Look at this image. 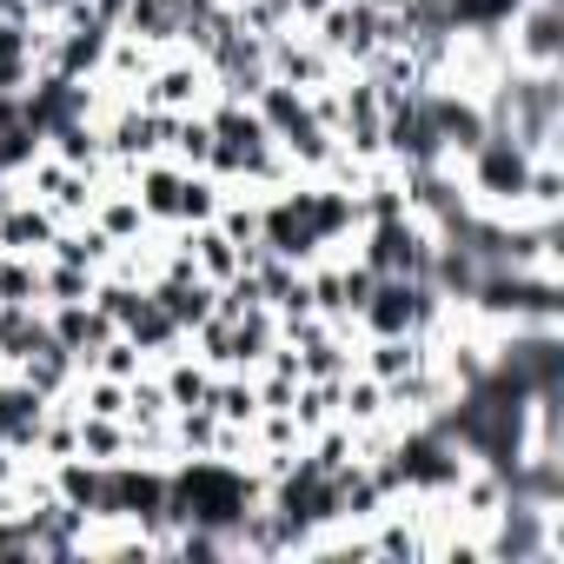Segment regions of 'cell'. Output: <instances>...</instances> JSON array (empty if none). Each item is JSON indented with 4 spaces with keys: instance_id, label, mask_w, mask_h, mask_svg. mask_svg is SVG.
<instances>
[{
    "instance_id": "ffe728a7",
    "label": "cell",
    "mask_w": 564,
    "mask_h": 564,
    "mask_svg": "<svg viewBox=\"0 0 564 564\" xmlns=\"http://www.w3.org/2000/svg\"><path fill=\"white\" fill-rule=\"evenodd\" d=\"M47 306L41 300V259H28V252H0V306Z\"/></svg>"
},
{
    "instance_id": "8992f818",
    "label": "cell",
    "mask_w": 564,
    "mask_h": 564,
    "mask_svg": "<svg viewBox=\"0 0 564 564\" xmlns=\"http://www.w3.org/2000/svg\"><path fill=\"white\" fill-rule=\"evenodd\" d=\"M306 28H313V41H319L346 74H359V67L386 47V14L372 8V0H333V8L313 14Z\"/></svg>"
},
{
    "instance_id": "6da1fadb",
    "label": "cell",
    "mask_w": 564,
    "mask_h": 564,
    "mask_svg": "<svg viewBox=\"0 0 564 564\" xmlns=\"http://www.w3.org/2000/svg\"><path fill=\"white\" fill-rule=\"evenodd\" d=\"M259 498H265V478L239 458H173L166 465V531L199 524L226 538Z\"/></svg>"
},
{
    "instance_id": "7c38bea8",
    "label": "cell",
    "mask_w": 564,
    "mask_h": 564,
    "mask_svg": "<svg viewBox=\"0 0 564 564\" xmlns=\"http://www.w3.org/2000/svg\"><path fill=\"white\" fill-rule=\"evenodd\" d=\"M47 326H54V339H61V346H67L80 366H87V359H94V352H100V346L120 333V326H113V319H107L94 300H67V306H47Z\"/></svg>"
},
{
    "instance_id": "7402d4cb",
    "label": "cell",
    "mask_w": 564,
    "mask_h": 564,
    "mask_svg": "<svg viewBox=\"0 0 564 564\" xmlns=\"http://www.w3.org/2000/svg\"><path fill=\"white\" fill-rule=\"evenodd\" d=\"M80 372H100V379H133V372H147V352H140L127 333H113V339H107V346L80 366Z\"/></svg>"
},
{
    "instance_id": "52a82bcc",
    "label": "cell",
    "mask_w": 564,
    "mask_h": 564,
    "mask_svg": "<svg viewBox=\"0 0 564 564\" xmlns=\"http://www.w3.org/2000/svg\"><path fill=\"white\" fill-rule=\"evenodd\" d=\"M133 100L140 107H160V113H199L206 100H213V67L199 61V54H160L153 61V74L133 87Z\"/></svg>"
},
{
    "instance_id": "5b68a950",
    "label": "cell",
    "mask_w": 564,
    "mask_h": 564,
    "mask_svg": "<svg viewBox=\"0 0 564 564\" xmlns=\"http://www.w3.org/2000/svg\"><path fill=\"white\" fill-rule=\"evenodd\" d=\"M100 186H113V180H107V173H87V166H67V160H54V153H34V160L14 173V193L41 199L61 226H67V219H87L94 199H100Z\"/></svg>"
},
{
    "instance_id": "9a60e30c",
    "label": "cell",
    "mask_w": 564,
    "mask_h": 564,
    "mask_svg": "<svg viewBox=\"0 0 564 564\" xmlns=\"http://www.w3.org/2000/svg\"><path fill=\"white\" fill-rule=\"evenodd\" d=\"M14 372H21V379H28V386L41 392V399H61V392H67V386L80 379V359H74V352H67L61 339H41V346H34V352H28V359L14 366Z\"/></svg>"
},
{
    "instance_id": "4fadbf2b",
    "label": "cell",
    "mask_w": 564,
    "mask_h": 564,
    "mask_svg": "<svg viewBox=\"0 0 564 564\" xmlns=\"http://www.w3.org/2000/svg\"><path fill=\"white\" fill-rule=\"evenodd\" d=\"M107 239H120V246H133V239H147L153 232V219H147V206H140V193L133 186H100V199H94V213H87Z\"/></svg>"
},
{
    "instance_id": "8fae6325",
    "label": "cell",
    "mask_w": 564,
    "mask_h": 564,
    "mask_svg": "<svg viewBox=\"0 0 564 564\" xmlns=\"http://www.w3.org/2000/svg\"><path fill=\"white\" fill-rule=\"evenodd\" d=\"M47 405H54V399H41L21 372H0V438H8L21 458H34V438H41Z\"/></svg>"
},
{
    "instance_id": "9c48e42d",
    "label": "cell",
    "mask_w": 564,
    "mask_h": 564,
    "mask_svg": "<svg viewBox=\"0 0 564 564\" xmlns=\"http://www.w3.org/2000/svg\"><path fill=\"white\" fill-rule=\"evenodd\" d=\"M505 34H511V61L518 67H557L564 61V8L557 0H524Z\"/></svg>"
},
{
    "instance_id": "d4e9b609",
    "label": "cell",
    "mask_w": 564,
    "mask_h": 564,
    "mask_svg": "<svg viewBox=\"0 0 564 564\" xmlns=\"http://www.w3.org/2000/svg\"><path fill=\"white\" fill-rule=\"evenodd\" d=\"M0 372H8V359H0Z\"/></svg>"
},
{
    "instance_id": "d6986e66",
    "label": "cell",
    "mask_w": 564,
    "mask_h": 564,
    "mask_svg": "<svg viewBox=\"0 0 564 564\" xmlns=\"http://www.w3.org/2000/svg\"><path fill=\"white\" fill-rule=\"evenodd\" d=\"M524 0H445V28L452 34H478V28H511V14Z\"/></svg>"
},
{
    "instance_id": "3957f363",
    "label": "cell",
    "mask_w": 564,
    "mask_h": 564,
    "mask_svg": "<svg viewBox=\"0 0 564 564\" xmlns=\"http://www.w3.org/2000/svg\"><path fill=\"white\" fill-rule=\"evenodd\" d=\"M127 186L140 193V206H147L153 226H199V219H213L219 199H226L213 173H193V166H173V160H147V166H133Z\"/></svg>"
},
{
    "instance_id": "277c9868",
    "label": "cell",
    "mask_w": 564,
    "mask_h": 564,
    "mask_svg": "<svg viewBox=\"0 0 564 564\" xmlns=\"http://www.w3.org/2000/svg\"><path fill=\"white\" fill-rule=\"evenodd\" d=\"M359 265L372 279H432V252H438V232L412 213H392V219H366L359 226Z\"/></svg>"
},
{
    "instance_id": "ba28073f",
    "label": "cell",
    "mask_w": 564,
    "mask_h": 564,
    "mask_svg": "<svg viewBox=\"0 0 564 564\" xmlns=\"http://www.w3.org/2000/svg\"><path fill=\"white\" fill-rule=\"evenodd\" d=\"M166 127H173V113H160V107H140V100L127 94V100H120V113H113V120H100L113 173L127 180L133 166H147V160H166Z\"/></svg>"
},
{
    "instance_id": "44dd1931",
    "label": "cell",
    "mask_w": 564,
    "mask_h": 564,
    "mask_svg": "<svg viewBox=\"0 0 564 564\" xmlns=\"http://www.w3.org/2000/svg\"><path fill=\"white\" fill-rule=\"evenodd\" d=\"M153 419H173L166 386H160V372H133L127 379V425H153Z\"/></svg>"
},
{
    "instance_id": "5bb4252c",
    "label": "cell",
    "mask_w": 564,
    "mask_h": 564,
    "mask_svg": "<svg viewBox=\"0 0 564 564\" xmlns=\"http://www.w3.org/2000/svg\"><path fill=\"white\" fill-rule=\"evenodd\" d=\"M213 366L199 359V352H166V366H160V386H166V405L173 412H193V405H206L213 399Z\"/></svg>"
},
{
    "instance_id": "7a4b0ae2",
    "label": "cell",
    "mask_w": 564,
    "mask_h": 564,
    "mask_svg": "<svg viewBox=\"0 0 564 564\" xmlns=\"http://www.w3.org/2000/svg\"><path fill=\"white\" fill-rule=\"evenodd\" d=\"M485 127L518 140L524 153H557V120H564V80L557 67H498L485 80Z\"/></svg>"
},
{
    "instance_id": "30bf717a",
    "label": "cell",
    "mask_w": 564,
    "mask_h": 564,
    "mask_svg": "<svg viewBox=\"0 0 564 564\" xmlns=\"http://www.w3.org/2000/svg\"><path fill=\"white\" fill-rule=\"evenodd\" d=\"M54 232H61V219H54L41 199H28V193H8V199H0V252H28V259H47Z\"/></svg>"
},
{
    "instance_id": "cb8c5ba5",
    "label": "cell",
    "mask_w": 564,
    "mask_h": 564,
    "mask_svg": "<svg viewBox=\"0 0 564 564\" xmlns=\"http://www.w3.org/2000/svg\"><path fill=\"white\" fill-rule=\"evenodd\" d=\"M372 8H379V14H399V8H412V0H372Z\"/></svg>"
},
{
    "instance_id": "603a6c76",
    "label": "cell",
    "mask_w": 564,
    "mask_h": 564,
    "mask_svg": "<svg viewBox=\"0 0 564 564\" xmlns=\"http://www.w3.org/2000/svg\"><path fill=\"white\" fill-rule=\"evenodd\" d=\"M14 471H21V452H14L8 438H0V491H8V485H14Z\"/></svg>"
},
{
    "instance_id": "2e32d148",
    "label": "cell",
    "mask_w": 564,
    "mask_h": 564,
    "mask_svg": "<svg viewBox=\"0 0 564 564\" xmlns=\"http://www.w3.org/2000/svg\"><path fill=\"white\" fill-rule=\"evenodd\" d=\"M113 28H120L127 41H140V47H153V54H166V47H180V21H173V8H160V0H127V8L113 14Z\"/></svg>"
},
{
    "instance_id": "e0dca14e",
    "label": "cell",
    "mask_w": 564,
    "mask_h": 564,
    "mask_svg": "<svg viewBox=\"0 0 564 564\" xmlns=\"http://www.w3.org/2000/svg\"><path fill=\"white\" fill-rule=\"evenodd\" d=\"M166 160H173V166L206 173V160H213V127H206V107H199V113H173V127H166Z\"/></svg>"
},
{
    "instance_id": "ac0fdd59",
    "label": "cell",
    "mask_w": 564,
    "mask_h": 564,
    "mask_svg": "<svg viewBox=\"0 0 564 564\" xmlns=\"http://www.w3.org/2000/svg\"><path fill=\"white\" fill-rule=\"evenodd\" d=\"M74 452L94 458V465H120V458L133 452L127 419H94V412H80V438H74Z\"/></svg>"
}]
</instances>
